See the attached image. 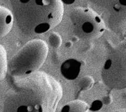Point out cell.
Listing matches in <instances>:
<instances>
[{
    "mask_svg": "<svg viewBox=\"0 0 126 112\" xmlns=\"http://www.w3.org/2000/svg\"><path fill=\"white\" fill-rule=\"evenodd\" d=\"M3 112H55L61 97V87L46 73L35 72L12 77Z\"/></svg>",
    "mask_w": 126,
    "mask_h": 112,
    "instance_id": "obj_1",
    "label": "cell"
},
{
    "mask_svg": "<svg viewBox=\"0 0 126 112\" xmlns=\"http://www.w3.org/2000/svg\"><path fill=\"white\" fill-rule=\"evenodd\" d=\"M14 20L27 35H40L55 28L62 19L57 0H10Z\"/></svg>",
    "mask_w": 126,
    "mask_h": 112,
    "instance_id": "obj_2",
    "label": "cell"
},
{
    "mask_svg": "<svg viewBox=\"0 0 126 112\" xmlns=\"http://www.w3.org/2000/svg\"><path fill=\"white\" fill-rule=\"evenodd\" d=\"M48 46L40 39L28 42L17 52L8 64L11 77H21L36 72L45 62Z\"/></svg>",
    "mask_w": 126,
    "mask_h": 112,
    "instance_id": "obj_3",
    "label": "cell"
},
{
    "mask_svg": "<svg viewBox=\"0 0 126 112\" xmlns=\"http://www.w3.org/2000/svg\"><path fill=\"white\" fill-rule=\"evenodd\" d=\"M73 25L76 34L83 38L98 37L104 30V25L101 23V20L97 16L92 20H75Z\"/></svg>",
    "mask_w": 126,
    "mask_h": 112,
    "instance_id": "obj_4",
    "label": "cell"
},
{
    "mask_svg": "<svg viewBox=\"0 0 126 112\" xmlns=\"http://www.w3.org/2000/svg\"><path fill=\"white\" fill-rule=\"evenodd\" d=\"M81 66V63L77 60L72 59L67 60L63 63L61 67V74L67 80H74L80 74Z\"/></svg>",
    "mask_w": 126,
    "mask_h": 112,
    "instance_id": "obj_5",
    "label": "cell"
},
{
    "mask_svg": "<svg viewBox=\"0 0 126 112\" xmlns=\"http://www.w3.org/2000/svg\"><path fill=\"white\" fill-rule=\"evenodd\" d=\"M14 18L11 12L6 8L0 6V38H3L11 30Z\"/></svg>",
    "mask_w": 126,
    "mask_h": 112,
    "instance_id": "obj_6",
    "label": "cell"
},
{
    "mask_svg": "<svg viewBox=\"0 0 126 112\" xmlns=\"http://www.w3.org/2000/svg\"><path fill=\"white\" fill-rule=\"evenodd\" d=\"M88 107L81 101H71L62 107L60 112H87Z\"/></svg>",
    "mask_w": 126,
    "mask_h": 112,
    "instance_id": "obj_7",
    "label": "cell"
},
{
    "mask_svg": "<svg viewBox=\"0 0 126 112\" xmlns=\"http://www.w3.org/2000/svg\"><path fill=\"white\" fill-rule=\"evenodd\" d=\"M7 54L5 49L0 45V81L5 76L7 71Z\"/></svg>",
    "mask_w": 126,
    "mask_h": 112,
    "instance_id": "obj_8",
    "label": "cell"
},
{
    "mask_svg": "<svg viewBox=\"0 0 126 112\" xmlns=\"http://www.w3.org/2000/svg\"><path fill=\"white\" fill-rule=\"evenodd\" d=\"M60 38H59V36L58 35H56V34H53L50 36L49 41L50 45L53 47H57L59 46V45L61 43L60 42Z\"/></svg>",
    "mask_w": 126,
    "mask_h": 112,
    "instance_id": "obj_9",
    "label": "cell"
},
{
    "mask_svg": "<svg viewBox=\"0 0 126 112\" xmlns=\"http://www.w3.org/2000/svg\"><path fill=\"white\" fill-rule=\"evenodd\" d=\"M119 2L122 5L126 6V0H119Z\"/></svg>",
    "mask_w": 126,
    "mask_h": 112,
    "instance_id": "obj_10",
    "label": "cell"
},
{
    "mask_svg": "<svg viewBox=\"0 0 126 112\" xmlns=\"http://www.w3.org/2000/svg\"><path fill=\"white\" fill-rule=\"evenodd\" d=\"M62 1H63L64 3L69 4V3H72L74 1V0H62Z\"/></svg>",
    "mask_w": 126,
    "mask_h": 112,
    "instance_id": "obj_11",
    "label": "cell"
}]
</instances>
